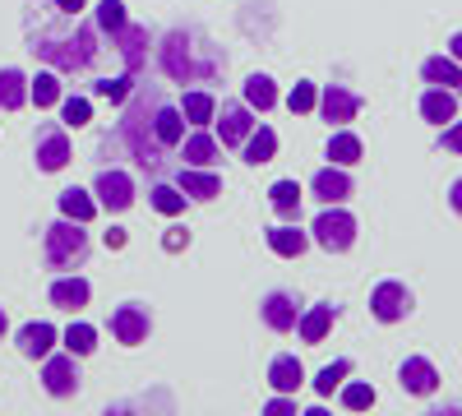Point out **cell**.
I'll use <instances>...</instances> for the list:
<instances>
[{"label": "cell", "mask_w": 462, "mask_h": 416, "mask_svg": "<svg viewBox=\"0 0 462 416\" xmlns=\"http://www.w3.org/2000/svg\"><path fill=\"white\" fill-rule=\"evenodd\" d=\"M245 106L250 111H273L278 106V88H273L268 74H250L245 79Z\"/></svg>", "instance_id": "cb8c5ba5"}, {"label": "cell", "mask_w": 462, "mask_h": 416, "mask_svg": "<svg viewBox=\"0 0 462 416\" xmlns=\"http://www.w3.org/2000/svg\"><path fill=\"white\" fill-rule=\"evenodd\" d=\"M310 190L324 199V204H342V199H352V176H346L337 162L333 167H324V171H315V180H310Z\"/></svg>", "instance_id": "4fadbf2b"}, {"label": "cell", "mask_w": 462, "mask_h": 416, "mask_svg": "<svg viewBox=\"0 0 462 416\" xmlns=\"http://www.w3.org/2000/svg\"><path fill=\"white\" fill-rule=\"evenodd\" d=\"M398 384H402L407 393H416V398H430V393L439 389V370H435L426 356H407L402 370H398Z\"/></svg>", "instance_id": "52a82bcc"}, {"label": "cell", "mask_w": 462, "mask_h": 416, "mask_svg": "<svg viewBox=\"0 0 462 416\" xmlns=\"http://www.w3.org/2000/svg\"><path fill=\"white\" fill-rule=\"evenodd\" d=\"M287 106H291V116H305V111H315V106H319L315 84H296V88L287 93Z\"/></svg>", "instance_id": "74e56055"}, {"label": "cell", "mask_w": 462, "mask_h": 416, "mask_svg": "<svg viewBox=\"0 0 462 416\" xmlns=\"http://www.w3.org/2000/svg\"><path fill=\"white\" fill-rule=\"evenodd\" d=\"M268 245H273V254H282V259H296V254H305L310 236H305L300 226H291V217H287V222H278L273 232H268Z\"/></svg>", "instance_id": "44dd1931"}, {"label": "cell", "mask_w": 462, "mask_h": 416, "mask_svg": "<svg viewBox=\"0 0 462 416\" xmlns=\"http://www.w3.org/2000/svg\"><path fill=\"white\" fill-rule=\"evenodd\" d=\"M250 130H254L250 106L226 102V106H222V116H217V134H222V143H226V148H236V143H245V134H250Z\"/></svg>", "instance_id": "7c38bea8"}, {"label": "cell", "mask_w": 462, "mask_h": 416, "mask_svg": "<svg viewBox=\"0 0 462 416\" xmlns=\"http://www.w3.org/2000/svg\"><path fill=\"white\" fill-rule=\"evenodd\" d=\"M28 102V79L19 69H0V106L5 111H19Z\"/></svg>", "instance_id": "484cf974"}, {"label": "cell", "mask_w": 462, "mask_h": 416, "mask_svg": "<svg viewBox=\"0 0 462 416\" xmlns=\"http://www.w3.org/2000/svg\"><path fill=\"white\" fill-rule=\"evenodd\" d=\"M259 315H263V324L273 328V333H291L296 319H300L296 296H287V291H268V296H263V306H259Z\"/></svg>", "instance_id": "30bf717a"}, {"label": "cell", "mask_w": 462, "mask_h": 416, "mask_svg": "<svg viewBox=\"0 0 462 416\" xmlns=\"http://www.w3.org/2000/svg\"><path fill=\"white\" fill-rule=\"evenodd\" d=\"M180 190L189 199H217L222 195V180L213 171H204V167H180Z\"/></svg>", "instance_id": "d6986e66"}, {"label": "cell", "mask_w": 462, "mask_h": 416, "mask_svg": "<svg viewBox=\"0 0 462 416\" xmlns=\"http://www.w3.org/2000/svg\"><path fill=\"white\" fill-rule=\"evenodd\" d=\"M28 97H32L37 106H56V102H60V79H56L51 69H42V74L28 84Z\"/></svg>", "instance_id": "f546056e"}, {"label": "cell", "mask_w": 462, "mask_h": 416, "mask_svg": "<svg viewBox=\"0 0 462 416\" xmlns=\"http://www.w3.org/2000/svg\"><path fill=\"white\" fill-rule=\"evenodd\" d=\"M319 111H324V121L333 125H346V121H356V111H361V97L352 88H342V84H328L319 93Z\"/></svg>", "instance_id": "9c48e42d"}, {"label": "cell", "mask_w": 462, "mask_h": 416, "mask_svg": "<svg viewBox=\"0 0 462 416\" xmlns=\"http://www.w3.org/2000/svg\"><path fill=\"white\" fill-rule=\"evenodd\" d=\"M273 153H278V134L268 130V125H254V130L245 134V162H250V167L273 162Z\"/></svg>", "instance_id": "603a6c76"}, {"label": "cell", "mask_w": 462, "mask_h": 416, "mask_svg": "<svg viewBox=\"0 0 462 416\" xmlns=\"http://www.w3.org/2000/svg\"><path fill=\"white\" fill-rule=\"evenodd\" d=\"M102 241H106V250H125V232H121V226H111Z\"/></svg>", "instance_id": "ee69618b"}, {"label": "cell", "mask_w": 462, "mask_h": 416, "mask_svg": "<svg viewBox=\"0 0 462 416\" xmlns=\"http://www.w3.org/2000/svg\"><path fill=\"white\" fill-rule=\"evenodd\" d=\"M60 213H65V217H74V222H93L97 204H93L84 190H65V195H60Z\"/></svg>", "instance_id": "d6a6232c"}, {"label": "cell", "mask_w": 462, "mask_h": 416, "mask_svg": "<svg viewBox=\"0 0 462 416\" xmlns=\"http://www.w3.org/2000/svg\"><path fill=\"white\" fill-rule=\"evenodd\" d=\"M420 74H426V84H439V88L462 84V65L453 56H430L426 65H420Z\"/></svg>", "instance_id": "d4e9b609"}, {"label": "cell", "mask_w": 462, "mask_h": 416, "mask_svg": "<svg viewBox=\"0 0 462 416\" xmlns=\"http://www.w3.org/2000/svg\"><path fill=\"white\" fill-rule=\"evenodd\" d=\"M180 162H185V167H213V162H217V139L199 125V134L180 139Z\"/></svg>", "instance_id": "9a60e30c"}, {"label": "cell", "mask_w": 462, "mask_h": 416, "mask_svg": "<svg viewBox=\"0 0 462 416\" xmlns=\"http://www.w3.org/2000/svg\"><path fill=\"white\" fill-rule=\"evenodd\" d=\"M51 343H56V328H51V324H23V328H19V352L32 356V361L51 356Z\"/></svg>", "instance_id": "ffe728a7"}, {"label": "cell", "mask_w": 462, "mask_h": 416, "mask_svg": "<svg viewBox=\"0 0 462 416\" xmlns=\"http://www.w3.org/2000/svg\"><path fill=\"white\" fill-rule=\"evenodd\" d=\"M93 347H97V328H93V324H69V328H65V352L88 356Z\"/></svg>", "instance_id": "1f68e13d"}, {"label": "cell", "mask_w": 462, "mask_h": 416, "mask_svg": "<svg viewBox=\"0 0 462 416\" xmlns=\"http://www.w3.org/2000/svg\"><path fill=\"white\" fill-rule=\"evenodd\" d=\"M162 245L176 254V250H185V245H189V232H185V226H171V232L162 236Z\"/></svg>", "instance_id": "7bdbcfd3"}, {"label": "cell", "mask_w": 462, "mask_h": 416, "mask_svg": "<svg viewBox=\"0 0 462 416\" xmlns=\"http://www.w3.org/2000/svg\"><path fill=\"white\" fill-rule=\"evenodd\" d=\"M152 139H158L162 148H176L185 139V116L176 106H158V111H152Z\"/></svg>", "instance_id": "ac0fdd59"}, {"label": "cell", "mask_w": 462, "mask_h": 416, "mask_svg": "<svg viewBox=\"0 0 462 416\" xmlns=\"http://www.w3.org/2000/svg\"><path fill=\"white\" fill-rule=\"evenodd\" d=\"M162 65L171 79H185L189 74V51H185V32H171L167 37V47H162Z\"/></svg>", "instance_id": "4316f807"}, {"label": "cell", "mask_w": 462, "mask_h": 416, "mask_svg": "<svg viewBox=\"0 0 462 416\" xmlns=\"http://www.w3.org/2000/svg\"><path fill=\"white\" fill-rule=\"evenodd\" d=\"M130 19H125V5H121V0H102V5H97V28L102 32H121Z\"/></svg>", "instance_id": "8d00e7d4"}, {"label": "cell", "mask_w": 462, "mask_h": 416, "mask_svg": "<svg viewBox=\"0 0 462 416\" xmlns=\"http://www.w3.org/2000/svg\"><path fill=\"white\" fill-rule=\"evenodd\" d=\"M263 411H268V416H291L296 402H291L287 393H278V398H268V402H263Z\"/></svg>", "instance_id": "b9f144b4"}, {"label": "cell", "mask_w": 462, "mask_h": 416, "mask_svg": "<svg viewBox=\"0 0 462 416\" xmlns=\"http://www.w3.org/2000/svg\"><path fill=\"white\" fill-rule=\"evenodd\" d=\"M370 315L379 319V324H398V319H407L411 315V291L402 287V282H379L374 291H370Z\"/></svg>", "instance_id": "277c9868"}, {"label": "cell", "mask_w": 462, "mask_h": 416, "mask_svg": "<svg viewBox=\"0 0 462 416\" xmlns=\"http://www.w3.org/2000/svg\"><path fill=\"white\" fill-rule=\"evenodd\" d=\"M88 296H93V287H88L84 278H60V282H51V306H56V310H84Z\"/></svg>", "instance_id": "e0dca14e"}, {"label": "cell", "mask_w": 462, "mask_h": 416, "mask_svg": "<svg viewBox=\"0 0 462 416\" xmlns=\"http://www.w3.org/2000/svg\"><path fill=\"white\" fill-rule=\"evenodd\" d=\"M93 93L106 97V102H125V97H130V79H97Z\"/></svg>", "instance_id": "ab89813d"}, {"label": "cell", "mask_w": 462, "mask_h": 416, "mask_svg": "<svg viewBox=\"0 0 462 416\" xmlns=\"http://www.w3.org/2000/svg\"><path fill=\"white\" fill-rule=\"evenodd\" d=\"M69 162V139L60 125H42L37 130V167L42 171H60Z\"/></svg>", "instance_id": "ba28073f"}, {"label": "cell", "mask_w": 462, "mask_h": 416, "mask_svg": "<svg viewBox=\"0 0 462 416\" xmlns=\"http://www.w3.org/2000/svg\"><path fill=\"white\" fill-rule=\"evenodd\" d=\"M448 204H453V208H457V213H462V176H457V180H453V185H448Z\"/></svg>", "instance_id": "f6af8a7d"}, {"label": "cell", "mask_w": 462, "mask_h": 416, "mask_svg": "<svg viewBox=\"0 0 462 416\" xmlns=\"http://www.w3.org/2000/svg\"><path fill=\"white\" fill-rule=\"evenodd\" d=\"M333 319H337V306H310L300 319H296V333H300V343H324L328 337V328H333Z\"/></svg>", "instance_id": "5bb4252c"}, {"label": "cell", "mask_w": 462, "mask_h": 416, "mask_svg": "<svg viewBox=\"0 0 462 416\" xmlns=\"http://www.w3.org/2000/svg\"><path fill=\"white\" fill-rule=\"evenodd\" d=\"M93 195H97V204H102V208L125 213V208L134 204V180H130L125 171H102V176H97V185H93Z\"/></svg>", "instance_id": "8992f818"}, {"label": "cell", "mask_w": 462, "mask_h": 416, "mask_svg": "<svg viewBox=\"0 0 462 416\" xmlns=\"http://www.w3.org/2000/svg\"><path fill=\"white\" fill-rule=\"evenodd\" d=\"M439 143L448 148V153H462V121H457V116L444 125V139H439Z\"/></svg>", "instance_id": "60d3db41"}, {"label": "cell", "mask_w": 462, "mask_h": 416, "mask_svg": "<svg viewBox=\"0 0 462 416\" xmlns=\"http://www.w3.org/2000/svg\"><path fill=\"white\" fill-rule=\"evenodd\" d=\"M180 116H185L189 125H208V121L217 116V102H213L208 93H185V102H180Z\"/></svg>", "instance_id": "83f0119b"}, {"label": "cell", "mask_w": 462, "mask_h": 416, "mask_svg": "<svg viewBox=\"0 0 462 416\" xmlns=\"http://www.w3.org/2000/svg\"><path fill=\"white\" fill-rule=\"evenodd\" d=\"M448 56L462 65V32H453V37H448Z\"/></svg>", "instance_id": "7dc6e473"}, {"label": "cell", "mask_w": 462, "mask_h": 416, "mask_svg": "<svg viewBox=\"0 0 462 416\" xmlns=\"http://www.w3.org/2000/svg\"><path fill=\"white\" fill-rule=\"evenodd\" d=\"M84 254H88L84 222L60 217V222L47 226V263H51V269H74V263H84Z\"/></svg>", "instance_id": "6da1fadb"}, {"label": "cell", "mask_w": 462, "mask_h": 416, "mask_svg": "<svg viewBox=\"0 0 462 416\" xmlns=\"http://www.w3.org/2000/svg\"><path fill=\"white\" fill-rule=\"evenodd\" d=\"M342 407H346V411L374 407V389H370V384H342Z\"/></svg>", "instance_id": "f35d334b"}, {"label": "cell", "mask_w": 462, "mask_h": 416, "mask_svg": "<svg viewBox=\"0 0 462 416\" xmlns=\"http://www.w3.org/2000/svg\"><path fill=\"white\" fill-rule=\"evenodd\" d=\"M346 374H352V361H333V365H324V370H319V380H315V393L328 398L333 389H342Z\"/></svg>", "instance_id": "e575fe53"}, {"label": "cell", "mask_w": 462, "mask_h": 416, "mask_svg": "<svg viewBox=\"0 0 462 416\" xmlns=\"http://www.w3.org/2000/svg\"><path fill=\"white\" fill-rule=\"evenodd\" d=\"M152 208H158L162 217L185 213V190H180V185H152Z\"/></svg>", "instance_id": "4dcf8cb0"}, {"label": "cell", "mask_w": 462, "mask_h": 416, "mask_svg": "<svg viewBox=\"0 0 462 416\" xmlns=\"http://www.w3.org/2000/svg\"><path fill=\"white\" fill-rule=\"evenodd\" d=\"M51 5L65 10V14H79V10H84V0H51Z\"/></svg>", "instance_id": "bcb514c9"}, {"label": "cell", "mask_w": 462, "mask_h": 416, "mask_svg": "<svg viewBox=\"0 0 462 416\" xmlns=\"http://www.w3.org/2000/svg\"><path fill=\"white\" fill-rule=\"evenodd\" d=\"M268 195H273V208H278L282 217H296V208H300V185H296V180H278Z\"/></svg>", "instance_id": "836d02e7"}, {"label": "cell", "mask_w": 462, "mask_h": 416, "mask_svg": "<svg viewBox=\"0 0 462 416\" xmlns=\"http://www.w3.org/2000/svg\"><path fill=\"white\" fill-rule=\"evenodd\" d=\"M420 116H426L430 125H448L453 116H457V97H453V88H430L426 97H420Z\"/></svg>", "instance_id": "2e32d148"}, {"label": "cell", "mask_w": 462, "mask_h": 416, "mask_svg": "<svg viewBox=\"0 0 462 416\" xmlns=\"http://www.w3.org/2000/svg\"><path fill=\"white\" fill-rule=\"evenodd\" d=\"M328 158H333L337 167H352V162H361V139H356L352 130H337V134L328 139Z\"/></svg>", "instance_id": "f1b7e54d"}, {"label": "cell", "mask_w": 462, "mask_h": 416, "mask_svg": "<svg viewBox=\"0 0 462 416\" xmlns=\"http://www.w3.org/2000/svg\"><path fill=\"white\" fill-rule=\"evenodd\" d=\"M42 384L51 398H69L79 389V365H74V352L65 356H42Z\"/></svg>", "instance_id": "5b68a950"}, {"label": "cell", "mask_w": 462, "mask_h": 416, "mask_svg": "<svg viewBox=\"0 0 462 416\" xmlns=\"http://www.w3.org/2000/svg\"><path fill=\"white\" fill-rule=\"evenodd\" d=\"M315 241L328 250V254H342V250H352V241H356V217L346 213V208H337V204H328L319 217H315Z\"/></svg>", "instance_id": "3957f363"}, {"label": "cell", "mask_w": 462, "mask_h": 416, "mask_svg": "<svg viewBox=\"0 0 462 416\" xmlns=\"http://www.w3.org/2000/svg\"><path fill=\"white\" fill-rule=\"evenodd\" d=\"M111 333H116V343H125V347L143 343V337H148V310H139V306L111 310Z\"/></svg>", "instance_id": "8fae6325"}, {"label": "cell", "mask_w": 462, "mask_h": 416, "mask_svg": "<svg viewBox=\"0 0 462 416\" xmlns=\"http://www.w3.org/2000/svg\"><path fill=\"white\" fill-rule=\"evenodd\" d=\"M300 380H305V370H300L296 356H273V365H268V384H273L278 393H296Z\"/></svg>", "instance_id": "7402d4cb"}, {"label": "cell", "mask_w": 462, "mask_h": 416, "mask_svg": "<svg viewBox=\"0 0 462 416\" xmlns=\"http://www.w3.org/2000/svg\"><path fill=\"white\" fill-rule=\"evenodd\" d=\"M0 333H5V310H0Z\"/></svg>", "instance_id": "c3c4849f"}, {"label": "cell", "mask_w": 462, "mask_h": 416, "mask_svg": "<svg viewBox=\"0 0 462 416\" xmlns=\"http://www.w3.org/2000/svg\"><path fill=\"white\" fill-rule=\"evenodd\" d=\"M60 116H65L69 130H79V125L93 121V102H88V97H65V102H60Z\"/></svg>", "instance_id": "d590c367"}, {"label": "cell", "mask_w": 462, "mask_h": 416, "mask_svg": "<svg viewBox=\"0 0 462 416\" xmlns=\"http://www.w3.org/2000/svg\"><path fill=\"white\" fill-rule=\"evenodd\" d=\"M93 32L84 28V32H74V37H60V42H32V56H42V60H51L56 69H84L88 60H93Z\"/></svg>", "instance_id": "7a4b0ae2"}]
</instances>
